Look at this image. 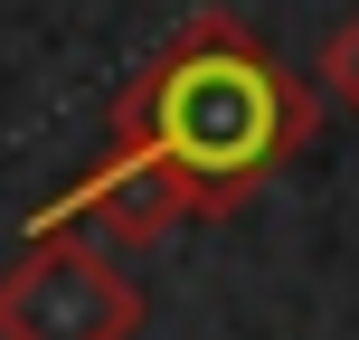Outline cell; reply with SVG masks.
<instances>
[{"mask_svg": "<svg viewBox=\"0 0 359 340\" xmlns=\"http://www.w3.org/2000/svg\"><path fill=\"white\" fill-rule=\"evenodd\" d=\"M303 132H312V95L246 38L236 10H198L114 95V142L151 151L198 208H236L284 151H303Z\"/></svg>", "mask_w": 359, "mask_h": 340, "instance_id": "1", "label": "cell"}, {"mask_svg": "<svg viewBox=\"0 0 359 340\" xmlns=\"http://www.w3.org/2000/svg\"><path fill=\"white\" fill-rule=\"evenodd\" d=\"M322 95H331V104H350V114H359V10H350L341 29L322 38Z\"/></svg>", "mask_w": 359, "mask_h": 340, "instance_id": "4", "label": "cell"}, {"mask_svg": "<svg viewBox=\"0 0 359 340\" xmlns=\"http://www.w3.org/2000/svg\"><path fill=\"white\" fill-rule=\"evenodd\" d=\"M198 198L180 189V179L151 161V151H133V142H114L104 161H95L76 189H57V198H38L29 208V246H48V236H67L76 217L86 227H104L114 246H151V236H170L180 217H189Z\"/></svg>", "mask_w": 359, "mask_h": 340, "instance_id": "3", "label": "cell"}, {"mask_svg": "<svg viewBox=\"0 0 359 340\" xmlns=\"http://www.w3.org/2000/svg\"><path fill=\"white\" fill-rule=\"evenodd\" d=\"M142 293L86 236H48L0 274V340H133Z\"/></svg>", "mask_w": 359, "mask_h": 340, "instance_id": "2", "label": "cell"}]
</instances>
